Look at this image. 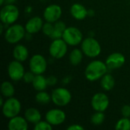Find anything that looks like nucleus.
Instances as JSON below:
<instances>
[{
    "label": "nucleus",
    "mask_w": 130,
    "mask_h": 130,
    "mask_svg": "<svg viewBox=\"0 0 130 130\" xmlns=\"http://www.w3.org/2000/svg\"><path fill=\"white\" fill-rule=\"evenodd\" d=\"M108 69L106 63L101 60H94L87 66L85 71V75L88 81L94 82L101 78L107 74Z\"/></svg>",
    "instance_id": "f257e3e1"
},
{
    "label": "nucleus",
    "mask_w": 130,
    "mask_h": 130,
    "mask_svg": "<svg viewBox=\"0 0 130 130\" xmlns=\"http://www.w3.org/2000/svg\"><path fill=\"white\" fill-rule=\"evenodd\" d=\"M82 50L88 57L94 58L100 55L101 52V46L96 39L90 37L82 40Z\"/></svg>",
    "instance_id": "f03ea898"
},
{
    "label": "nucleus",
    "mask_w": 130,
    "mask_h": 130,
    "mask_svg": "<svg viewBox=\"0 0 130 130\" xmlns=\"http://www.w3.org/2000/svg\"><path fill=\"white\" fill-rule=\"evenodd\" d=\"M19 17V10L14 4H7L1 9L0 18L2 23L5 24H12Z\"/></svg>",
    "instance_id": "7ed1b4c3"
},
{
    "label": "nucleus",
    "mask_w": 130,
    "mask_h": 130,
    "mask_svg": "<svg viewBox=\"0 0 130 130\" xmlns=\"http://www.w3.org/2000/svg\"><path fill=\"white\" fill-rule=\"evenodd\" d=\"M26 30L21 24H14L8 27L5 33V39L9 43H17L25 37Z\"/></svg>",
    "instance_id": "20e7f679"
},
{
    "label": "nucleus",
    "mask_w": 130,
    "mask_h": 130,
    "mask_svg": "<svg viewBox=\"0 0 130 130\" xmlns=\"http://www.w3.org/2000/svg\"><path fill=\"white\" fill-rule=\"evenodd\" d=\"M2 108L4 117L11 119L18 115L21 110V105L17 98L11 97L8 98V99L5 101Z\"/></svg>",
    "instance_id": "39448f33"
},
{
    "label": "nucleus",
    "mask_w": 130,
    "mask_h": 130,
    "mask_svg": "<svg viewBox=\"0 0 130 130\" xmlns=\"http://www.w3.org/2000/svg\"><path fill=\"white\" fill-rule=\"evenodd\" d=\"M51 99L53 104L59 107H65L69 104L72 100L70 91L64 88H58L53 91Z\"/></svg>",
    "instance_id": "423d86ee"
},
{
    "label": "nucleus",
    "mask_w": 130,
    "mask_h": 130,
    "mask_svg": "<svg viewBox=\"0 0 130 130\" xmlns=\"http://www.w3.org/2000/svg\"><path fill=\"white\" fill-rule=\"evenodd\" d=\"M62 38L68 45L77 46L82 41L83 35L78 28L75 27H69L63 32Z\"/></svg>",
    "instance_id": "0eeeda50"
},
{
    "label": "nucleus",
    "mask_w": 130,
    "mask_h": 130,
    "mask_svg": "<svg viewBox=\"0 0 130 130\" xmlns=\"http://www.w3.org/2000/svg\"><path fill=\"white\" fill-rule=\"evenodd\" d=\"M68 50V44L63 39H56L53 40L51 43L49 52L52 57L54 59H62L64 57Z\"/></svg>",
    "instance_id": "6e6552de"
},
{
    "label": "nucleus",
    "mask_w": 130,
    "mask_h": 130,
    "mask_svg": "<svg viewBox=\"0 0 130 130\" xmlns=\"http://www.w3.org/2000/svg\"><path fill=\"white\" fill-rule=\"evenodd\" d=\"M29 67L30 71L35 75H41L46 70L47 62L43 56L40 54H35L30 59Z\"/></svg>",
    "instance_id": "1a4fd4ad"
},
{
    "label": "nucleus",
    "mask_w": 130,
    "mask_h": 130,
    "mask_svg": "<svg viewBox=\"0 0 130 130\" xmlns=\"http://www.w3.org/2000/svg\"><path fill=\"white\" fill-rule=\"evenodd\" d=\"M18 60L11 62L8 66V74L9 78L14 82L20 81L23 79L24 75V68L23 65Z\"/></svg>",
    "instance_id": "9d476101"
},
{
    "label": "nucleus",
    "mask_w": 130,
    "mask_h": 130,
    "mask_svg": "<svg viewBox=\"0 0 130 130\" xmlns=\"http://www.w3.org/2000/svg\"><path fill=\"white\" fill-rule=\"evenodd\" d=\"M109 104V98L104 93H97L91 99V107L95 111L104 112L108 108Z\"/></svg>",
    "instance_id": "9b49d317"
},
{
    "label": "nucleus",
    "mask_w": 130,
    "mask_h": 130,
    "mask_svg": "<svg viewBox=\"0 0 130 130\" xmlns=\"http://www.w3.org/2000/svg\"><path fill=\"white\" fill-rule=\"evenodd\" d=\"M62 16V8L58 5H50L47 6L43 11V18L46 21L55 23L60 19Z\"/></svg>",
    "instance_id": "f8f14e48"
},
{
    "label": "nucleus",
    "mask_w": 130,
    "mask_h": 130,
    "mask_svg": "<svg viewBox=\"0 0 130 130\" xmlns=\"http://www.w3.org/2000/svg\"><path fill=\"white\" fill-rule=\"evenodd\" d=\"M66 115L60 109H52L46 113V120L52 126H59L64 123Z\"/></svg>",
    "instance_id": "ddd939ff"
},
{
    "label": "nucleus",
    "mask_w": 130,
    "mask_h": 130,
    "mask_svg": "<svg viewBox=\"0 0 130 130\" xmlns=\"http://www.w3.org/2000/svg\"><path fill=\"white\" fill-rule=\"evenodd\" d=\"M126 62L125 56L120 53H111L106 59V65L109 69H116L122 67Z\"/></svg>",
    "instance_id": "4468645a"
},
{
    "label": "nucleus",
    "mask_w": 130,
    "mask_h": 130,
    "mask_svg": "<svg viewBox=\"0 0 130 130\" xmlns=\"http://www.w3.org/2000/svg\"><path fill=\"white\" fill-rule=\"evenodd\" d=\"M43 26V24L42 18L38 16H36L28 20V21L26 23L25 25V30L26 32L34 34L39 32L42 29Z\"/></svg>",
    "instance_id": "2eb2a0df"
},
{
    "label": "nucleus",
    "mask_w": 130,
    "mask_h": 130,
    "mask_svg": "<svg viewBox=\"0 0 130 130\" xmlns=\"http://www.w3.org/2000/svg\"><path fill=\"white\" fill-rule=\"evenodd\" d=\"M8 128L9 130H27L28 129L27 120L25 117L16 116L10 119Z\"/></svg>",
    "instance_id": "dca6fc26"
},
{
    "label": "nucleus",
    "mask_w": 130,
    "mask_h": 130,
    "mask_svg": "<svg viewBox=\"0 0 130 130\" xmlns=\"http://www.w3.org/2000/svg\"><path fill=\"white\" fill-rule=\"evenodd\" d=\"M70 12L72 16L77 20H83L88 16V10L79 3H75L71 6Z\"/></svg>",
    "instance_id": "f3484780"
},
{
    "label": "nucleus",
    "mask_w": 130,
    "mask_h": 130,
    "mask_svg": "<svg viewBox=\"0 0 130 130\" xmlns=\"http://www.w3.org/2000/svg\"><path fill=\"white\" fill-rule=\"evenodd\" d=\"M29 56L28 50L26 46L21 44L16 45L13 50V56L15 60H18L19 62H24L25 61Z\"/></svg>",
    "instance_id": "a211bd4d"
},
{
    "label": "nucleus",
    "mask_w": 130,
    "mask_h": 130,
    "mask_svg": "<svg viewBox=\"0 0 130 130\" xmlns=\"http://www.w3.org/2000/svg\"><path fill=\"white\" fill-rule=\"evenodd\" d=\"M24 117L28 122L34 124H36L41 120V114L40 111L37 109L33 107L26 110L24 113Z\"/></svg>",
    "instance_id": "6ab92c4d"
},
{
    "label": "nucleus",
    "mask_w": 130,
    "mask_h": 130,
    "mask_svg": "<svg viewBox=\"0 0 130 130\" xmlns=\"http://www.w3.org/2000/svg\"><path fill=\"white\" fill-rule=\"evenodd\" d=\"M33 87L34 88V89L37 91H44L47 85V79L41 75H36L34 77V79L32 82Z\"/></svg>",
    "instance_id": "aec40b11"
},
{
    "label": "nucleus",
    "mask_w": 130,
    "mask_h": 130,
    "mask_svg": "<svg viewBox=\"0 0 130 130\" xmlns=\"http://www.w3.org/2000/svg\"><path fill=\"white\" fill-rule=\"evenodd\" d=\"M101 88L105 91H110L115 86V79L110 74H105L101 81Z\"/></svg>",
    "instance_id": "412c9836"
},
{
    "label": "nucleus",
    "mask_w": 130,
    "mask_h": 130,
    "mask_svg": "<svg viewBox=\"0 0 130 130\" xmlns=\"http://www.w3.org/2000/svg\"><path fill=\"white\" fill-rule=\"evenodd\" d=\"M83 52L79 49H74L69 54V61L72 66H78L83 59Z\"/></svg>",
    "instance_id": "4be33fe9"
},
{
    "label": "nucleus",
    "mask_w": 130,
    "mask_h": 130,
    "mask_svg": "<svg viewBox=\"0 0 130 130\" xmlns=\"http://www.w3.org/2000/svg\"><path fill=\"white\" fill-rule=\"evenodd\" d=\"M1 93L5 98H11L14 94V88L10 82H4L1 85Z\"/></svg>",
    "instance_id": "5701e85b"
},
{
    "label": "nucleus",
    "mask_w": 130,
    "mask_h": 130,
    "mask_svg": "<svg viewBox=\"0 0 130 130\" xmlns=\"http://www.w3.org/2000/svg\"><path fill=\"white\" fill-rule=\"evenodd\" d=\"M35 99H36V101L38 102L39 104H48L50 101H52L51 99V96H50V94L44 91H39L36 97H35Z\"/></svg>",
    "instance_id": "b1692460"
},
{
    "label": "nucleus",
    "mask_w": 130,
    "mask_h": 130,
    "mask_svg": "<svg viewBox=\"0 0 130 130\" xmlns=\"http://www.w3.org/2000/svg\"><path fill=\"white\" fill-rule=\"evenodd\" d=\"M104 120H105V115L104 114L103 112H100V111H96V113H94L91 117V122L94 126L101 125L104 123Z\"/></svg>",
    "instance_id": "393cba45"
},
{
    "label": "nucleus",
    "mask_w": 130,
    "mask_h": 130,
    "mask_svg": "<svg viewBox=\"0 0 130 130\" xmlns=\"http://www.w3.org/2000/svg\"><path fill=\"white\" fill-rule=\"evenodd\" d=\"M115 128L117 130H130V120L127 117L120 119L117 122Z\"/></svg>",
    "instance_id": "a878e982"
},
{
    "label": "nucleus",
    "mask_w": 130,
    "mask_h": 130,
    "mask_svg": "<svg viewBox=\"0 0 130 130\" xmlns=\"http://www.w3.org/2000/svg\"><path fill=\"white\" fill-rule=\"evenodd\" d=\"M34 130H52L53 129V126L49 123L47 122L46 120V121H40L38 123H37L36 124H34Z\"/></svg>",
    "instance_id": "bb28decb"
},
{
    "label": "nucleus",
    "mask_w": 130,
    "mask_h": 130,
    "mask_svg": "<svg viewBox=\"0 0 130 130\" xmlns=\"http://www.w3.org/2000/svg\"><path fill=\"white\" fill-rule=\"evenodd\" d=\"M42 30L45 35L50 37L53 32V30H54V25L53 24V23L46 21V23L43 24V26L42 27Z\"/></svg>",
    "instance_id": "cd10ccee"
},
{
    "label": "nucleus",
    "mask_w": 130,
    "mask_h": 130,
    "mask_svg": "<svg viewBox=\"0 0 130 130\" xmlns=\"http://www.w3.org/2000/svg\"><path fill=\"white\" fill-rule=\"evenodd\" d=\"M66 28H67V27H66V24L62 21L59 20V21H57L56 22L54 23V29L59 31V32H61V33H62V34L66 30Z\"/></svg>",
    "instance_id": "c85d7f7f"
},
{
    "label": "nucleus",
    "mask_w": 130,
    "mask_h": 130,
    "mask_svg": "<svg viewBox=\"0 0 130 130\" xmlns=\"http://www.w3.org/2000/svg\"><path fill=\"white\" fill-rule=\"evenodd\" d=\"M35 74L34 72H32L31 71L30 72H25L24 73V75L23 77V80L25 83H32L34 79V77H35Z\"/></svg>",
    "instance_id": "c756f323"
},
{
    "label": "nucleus",
    "mask_w": 130,
    "mask_h": 130,
    "mask_svg": "<svg viewBox=\"0 0 130 130\" xmlns=\"http://www.w3.org/2000/svg\"><path fill=\"white\" fill-rule=\"evenodd\" d=\"M121 113L123 117H130V106L129 105H124L121 109Z\"/></svg>",
    "instance_id": "7c9ffc66"
},
{
    "label": "nucleus",
    "mask_w": 130,
    "mask_h": 130,
    "mask_svg": "<svg viewBox=\"0 0 130 130\" xmlns=\"http://www.w3.org/2000/svg\"><path fill=\"white\" fill-rule=\"evenodd\" d=\"M47 79V83H48V85H54L55 84H56L57 82V78L55 77V76H50L49 78H46Z\"/></svg>",
    "instance_id": "2f4dec72"
},
{
    "label": "nucleus",
    "mask_w": 130,
    "mask_h": 130,
    "mask_svg": "<svg viewBox=\"0 0 130 130\" xmlns=\"http://www.w3.org/2000/svg\"><path fill=\"white\" fill-rule=\"evenodd\" d=\"M68 130H84V127H82V126L78 125V124H73L69 126L68 128Z\"/></svg>",
    "instance_id": "473e14b6"
},
{
    "label": "nucleus",
    "mask_w": 130,
    "mask_h": 130,
    "mask_svg": "<svg viewBox=\"0 0 130 130\" xmlns=\"http://www.w3.org/2000/svg\"><path fill=\"white\" fill-rule=\"evenodd\" d=\"M94 10H88V16H94Z\"/></svg>",
    "instance_id": "72a5a7b5"
},
{
    "label": "nucleus",
    "mask_w": 130,
    "mask_h": 130,
    "mask_svg": "<svg viewBox=\"0 0 130 130\" xmlns=\"http://www.w3.org/2000/svg\"><path fill=\"white\" fill-rule=\"evenodd\" d=\"M17 0H5V5L7 4H14Z\"/></svg>",
    "instance_id": "f704fd0d"
},
{
    "label": "nucleus",
    "mask_w": 130,
    "mask_h": 130,
    "mask_svg": "<svg viewBox=\"0 0 130 130\" xmlns=\"http://www.w3.org/2000/svg\"><path fill=\"white\" fill-rule=\"evenodd\" d=\"M4 25H5V24H4L3 23H2V24H1V25H0V29H1V31H0V32H1V34H2V33H3Z\"/></svg>",
    "instance_id": "c9c22d12"
},
{
    "label": "nucleus",
    "mask_w": 130,
    "mask_h": 130,
    "mask_svg": "<svg viewBox=\"0 0 130 130\" xmlns=\"http://www.w3.org/2000/svg\"><path fill=\"white\" fill-rule=\"evenodd\" d=\"M4 103H5V102H3L2 98H0V105H1V107H2V106L4 105Z\"/></svg>",
    "instance_id": "e433bc0d"
},
{
    "label": "nucleus",
    "mask_w": 130,
    "mask_h": 130,
    "mask_svg": "<svg viewBox=\"0 0 130 130\" xmlns=\"http://www.w3.org/2000/svg\"><path fill=\"white\" fill-rule=\"evenodd\" d=\"M5 3V0H0V5H2Z\"/></svg>",
    "instance_id": "4c0bfd02"
}]
</instances>
